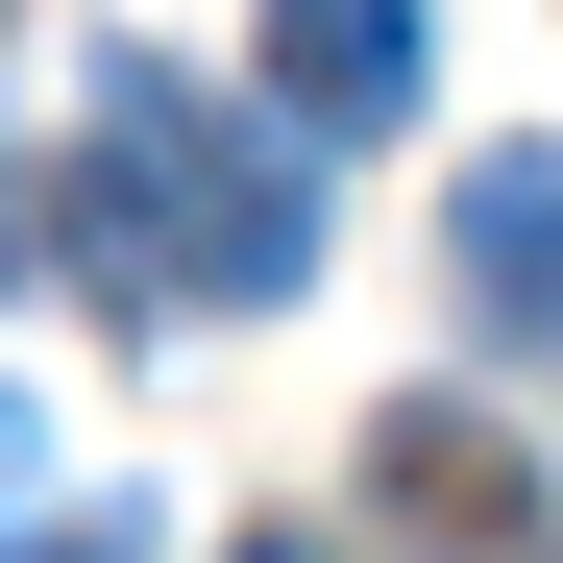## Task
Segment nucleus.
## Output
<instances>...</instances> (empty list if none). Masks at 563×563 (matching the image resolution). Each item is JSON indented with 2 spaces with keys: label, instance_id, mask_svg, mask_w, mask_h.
Returning a JSON list of instances; mask_svg holds the SVG:
<instances>
[{
  "label": "nucleus",
  "instance_id": "f257e3e1",
  "mask_svg": "<svg viewBox=\"0 0 563 563\" xmlns=\"http://www.w3.org/2000/svg\"><path fill=\"white\" fill-rule=\"evenodd\" d=\"M99 172H123V295H295L319 269V172L269 147V123H221L197 74H99Z\"/></svg>",
  "mask_w": 563,
  "mask_h": 563
},
{
  "label": "nucleus",
  "instance_id": "f03ea898",
  "mask_svg": "<svg viewBox=\"0 0 563 563\" xmlns=\"http://www.w3.org/2000/svg\"><path fill=\"white\" fill-rule=\"evenodd\" d=\"M367 515L441 539V563H563V490H539L465 393H393V417H367Z\"/></svg>",
  "mask_w": 563,
  "mask_h": 563
},
{
  "label": "nucleus",
  "instance_id": "7ed1b4c3",
  "mask_svg": "<svg viewBox=\"0 0 563 563\" xmlns=\"http://www.w3.org/2000/svg\"><path fill=\"white\" fill-rule=\"evenodd\" d=\"M269 99H295L319 147L417 99V0H269Z\"/></svg>",
  "mask_w": 563,
  "mask_h": 563
},
{
  "label": "nucleus",
  "instance_id": "20e7f679",
  "mask_svg": "<svg viewBox=\"0 0 563 563\" xmlns=\"http://www.w3.org/2000/svg\"><path fill=\"white\" fill-rule=\"evenodd\" d=\"M465 295H490V319H563V147L465 172Z\"/></svg>",
  "mask_w": 563,
  "mask_h": 563
},
{
  "label": "nucleus",
  "instance_id": "39448f33",
  "mask_svg": "<svg viewBox=\"0 0 563 563\" xmlns=\"http://www.w3.org/2000/svg\"><path fill=\"white\" fill-rule=\"evenodd\" d=\"M25 563H123V539H25Z\"/></svg>",
  "mask_w": 563,
  "mask_h": 563
},
{
  "label": "nucleus",
  "instance_id": "423d86ee",
  "mask_svg": "<svg viewBox=\"0 0 563 563\" xmlns=\"http://www.w3.org/2000/svg\"><path fill=\"white\" fill-rule=\"evenodd\" d=\"M269 563H295V539H269Z\"/></svg>",
  "mask_w": 563,
  "mask_h": 563
}]
</instances>
